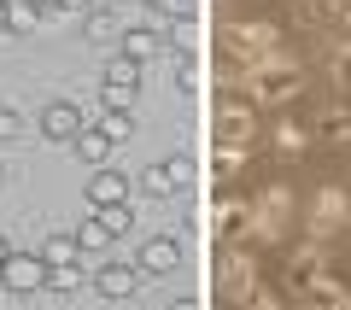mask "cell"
I'll use <instances>...</instances> for the list:
<instances>
[{
	"mask_svg": "<svg viewBox=\"0 0 351 310\" xmlns=\"http://www.w3.org/2000/svg\"><path fill=\"white\" fill-rule=\"evenodd\" d=\"M223 53L240 71H258V64H269L281 53V24H269V18H240V24L223 29Z\"/></svg>",
	"mask_w": 351,
	"mask_h": 310,
	"instance_id": "6da1fadb",
	"label": "cell"
},
{
	"mask_svg": "<svg viewBox=\"0 0 351 310\" xmlns=\"http://www.w3.org/2000/svg\"><path fill=\"white\" fill-rule=\"evenodd\" d=\"M246 76V94H252V106H287V99H299L304 94V64L299 59H269V64H258V71H240Z\"/></svg>",
	"mask_w": 351,
	"mask_h": 310,
	"instance_id": "7a4b0ae2",
	"label": "cell"
},
{
	"mask_svg": "<svg viewBox=\"0 0 351 310\" xmlns=\"http://www.w3.org/2000/svg\"><path fill=\"white\" fill-rule=\"evenodd\" d=\"M287 217H293V187H263L246 205V235L263 240V246H276L287 235Z\"/></svg>",
	"mask_w": 351,
	"mask_h": 310,
	"instance_id": "3957f363",
	"label": "cell"
},
{
	"mask_svg": "<svg viewBox=\"0 0 351 310\" xmlns=\"http://www.w3.org/2000/svg\"><path fill=\"white\" fill-rule=\"evenodd\" d=\"M346 223H351V187H346V182H328V187H316L311 211H304V228H311V240L339 235Z\"/></svg>",
	"mask_w": 351,
	"mask_h": 310,
	"instance_id": "277c9868",
	"label": "cell"
},
{
	"mask_svg": "<svg viewBox=\"0 0 351 310\" xmlns=\"http://www.w3.org/2000/svg\"><path fill=\"white\" fill-rule=\"evenodd\" d=\"M258 135V106L252 99H223L217 106V147H252Z\"/></svg>",
	"mask_w": 351,
	"mask_h": 310,
	"instance_id": "5b68a950",
	"label": "cell"
},
{
	"mask_svg": "<svg viewBox=\"0 0 351 310\" xmlns=\"http://www.w3.org/2000/svg\"><path fill=\"white\" fill-rule=\"evenodd\" d=\"M188 176H193V164L176 152V158H158V164H147L141 170V193L147 199H176L182 187H188Z\"/></svg>",
	"mask_w": 351,
	"mask_h": 310,
	"instance_id": "8992f818",
	"label": "cell"
},
{
	"mask_svg": "<svg viewBox=\"0 0 351 310\" xmlns=\"http://www.w3.org/2000/svg\"><path fill=\"white\" fill-rule=\"evenodd\" d=\"M217 287H223V298H246L252 287H258V258H252V252H234L228 246L223 258H217Z\"/></svg>",
	"mask_w": 351,
	"mask_h": 310,
	"instance_id": "52a82bcc",
	"label": "cell"
},
{
	"mask_svg": "<svg viewBox=\"0 0 351 310\" xmlns=\"http://www.w3.org/2000/svg\"><path fill=\"white\" fill-rule=\"evenodd\" d=\"M41 141H59V147H71L76 135L88 129V117H82V106H71V99H53V106H41Z\"/></svg>",
	"mask_w": 351,
	"mask_h": 310,
	"instance_id": "ba28073f",
	"label": "cell"
},
{
	"mask_svg": "<svg viewBox=\"0 0 351 310\" xmlns=\"http://www.w3.org/2000/svg\"><path fill=\"white\" fill-rule=\"evenodd\" d=\"M0 287L6 293H36V287H47V263L36 252H12V258L0 263Z\"/></svg>",
	"mask_w": 351,
	"mask_h": 310,
	"instance_id": "9c48e42d",
	"label": "cell"
},
{
	"mask_svg": "<svg viewBox=\"0 0 351 310\" xmlns=\"http://www.w3.org/2000/svg\"><path fill=\"white\" fill-rule=\"evenodd\" d=\"M176 263H182V240H176V235H152L147 246L135 252V270L141 275H176Z\"/></svg>",
	"mask_w": 351,
	"mask_h": 310,
	"instance_id": "30bf717a",
	"label": "cell"
},
{
	"mask_svg": "<svg viewBox=\"0 0 351 310\" xmlns=\"http://www.w3.org/2000/svg\"><path fill=\"white\" fill-rule=\"evenodd\" d=\"M205 228H211V240H240L246 235V199H211Z\"/></svg>",
	"mask_w": 351,
	"mask_h": 310,
	"instance_id": "8fae6325",
	"label": "cell"
},
{
	"mask_svg": "<svg viewBox=\"0 0 351 310\" xmlns=\"http://www.w3.org/2000/svg\"><path fill=\"white\" fill-rule=\"evenodd\" d=\"M88 205L94 211H106V205H129V176L123 170H94V182H88Z\"/></svg>",
	"mask_w": 351,
	"mask_h": 310,
	"instance_id": "7c38bea8",
	"label": "cell"
},
{
	"mask_svg": "<svg viewBox=\"0 0 351 310\" xmlns=\"http://www.w3.org/2000/svg\"><path fill=\"white\" fill-rule=\"evenodd\" d=\"M82 36H88V47H123V18H117V6H94Z\"/></svg>",
	"mask_w": 351,
	"mask_h": 310,
	"instance_id": "4fadbf2b",
	"label": "cell"
},
{
	"mask_svg": "<svg viewBox=\"0 0 351 310\" xmlns=\"http://www.w3.org/2000/svg\"><path fill=\"white\" fill-rule=\"evenodd\" d=\"M164 59H170V82L182 88V94H199V53L188 47V41H182V47H176V41H164Z\"/></svg>",
	"mask_w": 351,
	"mask_h": 310,
	"instance_id": "5bb4252c",
	"label": "cell"
},
{
	"mask_svg": "<svg viewBox=\"0 0 351 310\" xmlns=\"http://www.w3.org/2000/svg\"><path fill=\"white\" fill-rule=\"evenodd\" d=\"M94 287H100L106 298H135L141 293V270H129V263H100V270H94Z\"/></svg>",
	"mask_w": 351,
	"mask_h": 310,
	"instance_id": "9a60e30c",
	"label": "cell"
},
{
	"mask_svg": "<svg viewBox=\"0 0 351 310\" xmlns=\"http://www.w3.org/2000/svg\"><path fill=\"white\" fill-rule=\"evenodd\" d=\"M117 53H123V59H135V64H152V59L164 53V36L135 24V29H123V47H117Z\"/></svg>",
	"mask_w": 351,
	"mask_h": 310,
	"instance_id": "2e32d148",
	"label": "cell"
},
{
	"mask_svg": "<svg viewBox=\"0 0 351 310\" xmlns=\"http://www.w3.org/2000/svg\"><path fill=\"white\" fill-rule=\"evenodd\" d=\"M311 141L346 147V141H351V106H334V112H322V117H316V129H311Z\"/></svg>",
	"mask_w": 351,
	"mask_h": 310,
	"instance_id": "e0dca14e",
	"label": "cell"
},
{
	"mask_svg": "<svg viewBox=\"0 0 351 310\" xmlns=\"http://www.w3.org/2000/svg\"><path fill=\"white\" fill-rule=\"evenodd\" d=\"M71 147H76V158H82V164H94V170H106V164H112V152H117V147H112V141H106L94 123H88L82 135L71 141Z\"/></svg>",
	"mask_w": 351,
	"mask_h": 310,
	"instance_id": "ac0fdd59",
	"label": "cell"
},
{
	"mask_svg": "<svg viewBox=\"0 0 351 310\" xmlns=\"http://www.w3.org/2000/svg\"><path fill=\"white\" fill-rule=\"evenodd\" d=\"M88 281H94V275H88L82 263H53L47 270V293H82Z\"/></svg>",
	"mask_w": 351,
	"mask_h": 310,
	"instance_id": "d6986e66",
	"label": "cell"
},
{
	"mask_svg": "<svg viewBox=\"0 0 351 310\" xmlns=\"http://www.w3.org/2000/svg\"><path fill=\"white\" fill-rule=\"evenodd\" d=\"M269 141H276V152L299 158V152L311 147V129H304V123H269Z\"/></svg>",
	"mask_w": 351,
	"mask_h": 310,
	"instance_id": "ffe728a7",
	"label": "cell"
},
{
	"mask_svg": "<svg viewBox=\"0 0 351 310\" xmlns=\"http://www.w3.org/2000/svg\"><path fill=\"white\" fill-rule=\"evenodd\" d=\"M36 258H41V263L53 270V263H82V252H76V235H47V240H41V252H36Z\"/></svg>",
	"mask_w": 351,
	"mask_h": 310,
	"instance_id": "44dd1931",
	"label": "cell"
},
{
	"mask_svg": "<svg viewBox=\"0 0 351 310\" xmlns=\"http://www.w3.org/2000/svg\"><path fill=\"white\" fill-rule=\"evenodd\" d=\"M76 252H112V235H106L100 217H82L76 223Z\"/></svg>",
	"mask_w": 351,
	"mask_h": 310,
	"instance_id": "7402d4cb",
	"label": "cell"
},
{
	"mask_svg": "<svg viewBox=\"0 0 351 310\" xmlns=\"http://www.w3.org/2000/svg\"><path fill=\"white\" fill-rule=\"evenodd\" d=\"M246 152H252V147H217V152H211V176H217V182L240 176V170H246Z\"/></svg>",
	"mask_w": 351,
	"mask_h": 310,
	"instance_id": "603a6c76",
	"label": "cell"
},
{
	"mask_svg": "<svg viewBox=\"0 0 351 310\" xmlns=\"http://www.w3.org/2000/svg\"><path fill=\"white\" fill-rule=\"evenodd\" d=\"M328 82H334L339 94H351V41H339V47L328 53Z\"/></svg>",
	"mask_w": 351,
	"mask_h": 310,
	"instance_id": "cb8c5ba5",
	"label": "cell"
},
{
	"mask_svg": "<svg viewBox=\"0 0 351 310\" xmlns=\"http://www.w3.org/2000/svg\"><path fill=\"white\" fill-rule=\"evenodd\" d=\"M304 298H311L316 310H334L339 298H351V293H346V287L334 281V275H316V281H311V293H304Z\"/></svg>",
	"mask_w": 351,
	"mask_h": 310,
	"instance_id": "d4e9b609",
	"label": "cell"
},
{
	"mask_svg": "<svg viewBox=\"0 0 351 310\" xmlns=\"http://www.w3.org/2000/svg\"><path fill=\"white\" fill-rule=\"evenodd\" d=\"M94 129H100V135L112 141V147H123V141L135 135V117H129V112H106V117H100V123H94Z\"/></svg>",
	"mask_w": 351,
	"mask_h": 310,
	"instance_id": "484cf974",
	"label": "cell"
},
{
	"mask_svg": "<svg viewBox=\"0 0 351 310\" xmlns=\"http://www.w3.org/2000/svg\"><path fill=\"white\" fill-rule=\"evenodd\" d=\"M94 217H100V223H106V235H129V228H135V205H106V211H94Z\"/></svg>",
	"mask_w": 351,
	"mask_h": 310,
	"instance_id": "4316f807",
	"label": "cell"
},
{
	"mask_svg": "<svg viewBox=\"0 0 351 310\" xmlns=\"http://www.w3.org/2000/svg\"><path fill=\"white\" fill-rule=\"evenodd\" d=\"M41 12H47V6H36V0H6V24L12 29H36Z\"/></svg>",
	"mask_w": 351,
	"mask_h": 310,
	"instance_id": "83f0119b",
	"label": "cell"
},
{
	"mask_svg": "<svg viewBox=\"0 0 351 310\" xmlns=\"http://www.w3.org/2000/svg\"><path fill=\"white\" fill-rule=\"evenodd\" d=\"M135 94H141V88H117V82H100V106H106V112H135Z\"/></svg>",
	"mask_w": 351,
	"mask_h": 310,
	"instance_id": "f1b7e54d",
	"label": "cell"
},
{
	"mask_svg": "<svg viewBox=\"0 0 351 310\" xmlns=\"http://www.w3.org/2000/svg\"><path fill=\"white\" fill-rule=\"evenodd\" d=\"M106 82H117V88H141V64H135V59H123V53H117V59L106 64Z\"/></svg>",
	"mask_w": 351,
	"mask_h": 310,
	"instance_id": "f546056e",
	"label": "cell"
},
{
	"mask_svg": "<svg viewBox=\"0 0 351 310\" xmlns=\"http://www.w3.org/2000/svg\"><path fill=\"white\" fill-rule=\"evenodd\" d=\"M141 6H147V12H158V18H170V24H176V18L188 24V18H193V0H141Z\"/></svg>",
	"mask_w": 351,
	"mask_h": 310,
	"instance_id": "4dcf8cb0",
	"label": "cell"
},
{
	"mask_svg": "<svg viewBox=\"0 0 351 310\" xmlns=\"http://www.w3.org/2000/svg\"><path fill=\"white\" fill-rule=\"evenodd\" d=\"M240 310H281V293H269V287L258 281V287H252L246 298H240Z\"/></svg>",
	"mask_w": 351,
	"mask_h": 310,
	"instance_id": "1f68e13d",
	"label": "cell"
},
{
	"mask_svg": "<svg viewBox=\"0 0 351 310\" xmlns=\"http://www.w3.org/2000/svg\"><path fill=\"white\" fill-rule=\"evenodd\" d=\"M24 135V112H12V106H0V141Z\"/></svg>",
	"mask_w": 351,
	"mask_h": 310,
	"instance_id": "d6a6232c",
	"label": "cell"
},
{
	"mask_svg": "<svg viewBox=\"0 0 351 310\" xmlns=\"http://www.w3.org/2000/svg\"><path fill=\"white\" fill-rule=\"evenodd\" d=\"M100 0H53V12H71V18H88Z\"/></svg>",
	"mask_w": 351,
	"mask_h": 310,
	"instance_id": "836d02e7",
	"label": "cell"
},
{
	"mask_svg": "<svg viewBox=\"0 0 351 310\" xmlns=\"http://www.w3.org/2000/svg\"><path fill=\"white\" fill-rule=\"evenodd\" d=\"M322 12L334 18V24H346V29H351V0H322Z\"/></svg>",
	"mask_w": 351,
	"mask_h": 310,
	"instance_id": "e575fe53",
	"label": "cell"
},
{
	"mask_svg": "<svg viewBox=\"0 0 351 310\" xmlns=\"http://www.w3.org/2000/svg\"><path fill=\"white\" fill-rule=\"evenodd\" d=\"M170 310H205V305H199V298H176Z\"/></svg>",
	"mask_w": 351,
	"mask_h": 310,
	"instance_id": "d590c367",
	"label": "cell"
},
{
	"mask_svg": "<svg viewBox=\"0 0 351 310\" xmlns=\"http://www.w3.org/2000/svg\"><path fill=\"white\" fill-rule=\"evenodd\" d=\"M6 258H12V240H6V235H0V263H6Z\"/></svg>",
	"mask_w": 351,
	"mask_h": 310,
	"instance_id": "8d00e7d4",
	"label": "cell"
},
{
	"mask_svg": "<svg viewBox=\"0 0 351 310\" xmlns=\"http://www.w3.org/2000/svg\"><path fill=\"white\" fill-rule=\"evenodd\" d=\"M6 29H12V24H6V0H0V36H6Z\"/></svg>",
	"mask_w": 351,
	"mask_h": 310,
	"instance_id": "74e56055",
	"label": "cell"
},
{
	"mask_svg": "<svg viewBox=\"0 0 351 310\" xmlns=\"http://www.w3.org/2000/svg\"><path fill=\"white\" fill-rule=\"evenodd\" d=\"M293 6H322V0H293Z\"/></svg>",
	"mask_w": 351,
	"mask_h": 310,
	"instance_id": "f35d334b",
	"label": "cell"
},
{
	"mask_svg": "<svg viewBox=\"0 0 351 310\" xmlns=\"http://www.w3.org/2000/svg\"><path fill=\"white\" fill-rule=\"evenodd\" d=\"M334 310H351V298H339V305H334Z\"/></svg>",
	"mask_w": 351,
	"mask_h": 310,
	"instance_id": "ab89813d",
	"label": "cell"
},
{
	"mask_svg": "<svg viewBox=\"0 0 351 310\" xmlns=\"http://www.w3.org/2000/svg\"><path fill=\"white\" fill-rule=\"evenodd\" d=\"M0 182H6V164H0Z\"/></svg>",
	"mask_w": 351,
	"mask_h": 310,
	"instance_id": "60d3db41",
	"label": "cell"
},
{
	"mask_svg": "<svg viewBox=\"0 0 351 310\" xmlns=\"http://www.w3.org/2000/svg\"><path fill=\"white\" fill-rule=\"evenodd\" d=\"M36 6H53V0H36Z\"/></svg>",
	"mask_w": 351,
	"mask_h": 310,
	"instance_id": "b9f144b4",
	"label": "cell"
},
{
	"mask_svg": "<svg viewBox=\"0 0 351 310\" xmlns=\"http://www.w3.org/2000/svg\"><path fill=\"white\" fill-rule=\"evenodd\" d=\"M164 310H170V305H164Z\"/></svg>",
	"mask_w": 351,
	"mask_h": 310,
	"instance_id": "7bdbcfd3",
	"label": "cell"
}]
</instances>
